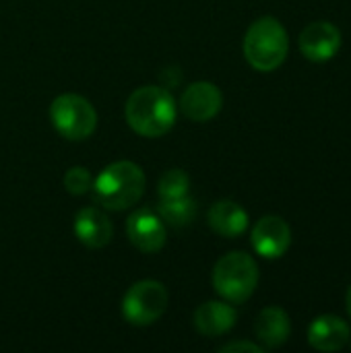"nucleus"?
Segmentation results:
<instances>
[{
	"label": "nucleus",
	"instance_id": "obj_11",
	"mask_svg": "<svg viewBox=\"0 0 351 353\" xmlns=\"http://www.w3.org/2000/svg\"><path fill=\"white\" fill-rule=\"evenodd\" d=\"M350 327L335 314L317 316L308 327V343L319 352H339L350 341Z\"/></svg>",
	"mask_w": 351,
	"mask_h": 353
},
{
	"label": "nucleus",
	"instance_id": "obj_10",
	"mask_svg": "<svg viewBox=\"0 0 351 353\" xmlns=\"http://www.w3.org/2000/svg\"><path fill=\"white\" fill-rule=\"evenodd\" d=\"M223 105V95L217 85L209 81H199L188 85L180 99L182 114L192 122H209L219 114Z\"/></svg>",
	"mask_w": 351,
	"mask_h": 353
},
{
	"label": "nucleus",
	"instance_id": "obj_9",
	"mask_svg": "<svg viewBox=\"0 0 351 353\" xmlns=\"http://www.w3.org/2000/svg\"><path fill=\"white\" fill-rule=\"evenodd\" d=\"M300 52L312 62L331 60L341 48V31L331 21H314L300 33Z\"/></svg>",
	"mask_w": 351,
	"mask_h": 353
},
{
	"label": "nucleus",
	"instance_id": "obj_19",
	"mask_svg": "<svg viewBox=\"0 0 351 353\" xmlns=\"http://www.w3.org/2000/svg\"><path fill=\"white\" fill-rule=\"evenodd\" d=\"M221 353H263V347L261 345H257V343H250V341H234V343H228V345H223Z\"/></svg>",
	"mask_w": 351,
	"mask_h": 353
},
{
	"label": "nucleus",
	"instance_id": "obj_5",
	"mask_svg": "<svg viewBox=\"0 0 351 353\" xmlns=\"http://www.w3.org/2000/svg\"><path fill=\"white\" fill-rule=\"evenodd\" d=\"M50 118L54 128L68 141H83L93 134L97 126L95 108L81 95H58L50 105Z\"/></svg>",
	"mask_w": 351,
	"mask_h": 353
},
{
	"label": "nucleus",
	"instance_id": "obj_14",
	"mask_svg": "<svg viewBox=\"0 0 351 353\" xmlns=\"http://www.w3.org/2000/svg\"><path fill=\"white\" fill-rule=\"evenodd\" d=\"M236 310L225 302H205L194 312V327L205 337H219L236 325Z\"/></svg>",
	"mask_w": 351,
	"mask_h": 353
},
{
	"label": "nucleus",
	"instance_id": "obj_21",
	"mask_svg": "<svg viewBox=\"0 0 351 353\" xmlns=\"http://www.w3.org/2000/svg\"><path fill=\"white\" fill-rule=\"evenodd\" d=\"M348 343H350V347H351V335H350V341H348Z\"/></svg>",
	"mask_w": 351,
	"mask_h": 353
},
{
	"label": "nucleus",
	"instance_id": "obj_3",
	"mask_svg": "<svg viewBox=\"0 0 351 353\" xmlns=\"http://www.w3.org/2000/svg\"><path fill=\"white\" fill-rule=\"evenodd\" d=\"M288 31L275 17H263L248 27L244 37V56L252 68L261 72L279 68L288 56Z\"/></svg>",
	"mask_w": 351,
	"mask_h": 353
},
{
	"label": "nucleus",
	"instance_id": "obj_18",
	"mask_svg": "<svg viewBox=\"0 0 351 353\" xmlns=\"http://www.w3.org/2000/svg\"><path fill=\"white\" fill-rule=\"evenodd\" d=\"M64 186L70 194H85L93 188V180L87 168H70L64 176Z\"/></svg>",
	"mask_w": 351,
	"mask_h": 353
},
{
	"label": "nucleus",
	"instance_id": "obj_8",
	"mask_svg": "<svg viewBox=\"0 0 351 353\" xmlns=\"http://www.w3.org/2000/svg\"><path fill=\"white\" fill-rule=\"evenodd\" d=\"M252 246L263 259H281L292 246V230L279 215H265L252 228Z\"/></svg>",
	"mask_w": 351,
	"mask_h": 353
},
{
	"label": "nucleus",
	"instance_id": "obj_16",
	"mask_svg": "<svg viewBox=\"0 0 351 353\" xmlns=\"http://www.w3.org/2000/svg\"><path fill=\"white\" fill-rule=\"evenodd\" d=\"M157 213L163 219V223L172 228H186L197 217V203L188 194L178 196V199H168L159 203Z\"/></svg>",
	"mask_w": 351,
	"mask_h": 353
},
{
	"label": "nucleus",
	"instance_id": "obj_17",
	"mask_svg": "<svg viewBox=\"0 0 351 353\" xmlns=\"http://www.w3.org/2000/svg\"><path fill=\"white\" fill-rule=\"evenodd\" d=\"M188 188H190L188 174L182 170H170L161 176L157 192L161 201H168V199H178V196L188 194Z\"/></svg>",
	"mask_w": 351,
	"mask_h": 353
},
{
	"label": "nucleus",
	"instance_id": "obj_13",
	"mask_svg": "<svg viewBox=\"0 0 351 353\" xmlns=\"http://www.w3.org/2000/svg\"><path fill=\"white\" fill-rule=\"evenodd\" d=\"M254 333L265 347H269V350L281 347L290 339V333H292V323H290L288 312L279 306L265 308L257 316Z\"/></svg>",
	"mask_w": 351,
	"mask_h": 353
},
{
	"label": "nucleus",
	"instance_id": "obj_15",
	"mask_svg": "<svg viewBox=\"0 0 351 353\" xmlns=\"http://www.w3.org/2000/svg\"><path fill=\"white\" fill-rule=\"evenodd\" d=\"M209 225L223 238H238L248 228V213L234 201H219L209 209Z\"/></svg>",
	"mask_w": 351,
	"mask_h": 353
},
{
	"label": "nucleus",
	"instance_id": "obj_20",
	"mask_svg": "<svg viewBox=\"0 0 351 353\" xmlns=\"http://www.w3.org/2000/svg\"><path fill=\"white\" fill-rule=\"evenodd\" d=\"M345 302H348V312H350V316H351V285H350V290H348V298H345Z\"/></svg>",
	"mask_w": 351,
	"mask_h": 353
},
{
	"label": "nucleus",
	"instance_id": "obj_12",
	"mask_svg": "<svg viewBox=\"0 0 351 353\" xmlns=\"http://www.w3.org/2000/svg\"><path fill=\"white\" fill-rule=\"evenodd\" d=\"M74 234L87 248H103L110 244L114 228L110 217L97 207H85L74 217Z\"/></svg>",
	"mask_w": 351,
	"mask_h": 353
},
{
	"label": "nucleus",
	"instance_id": "obj_6",
	"mask_svg": "<svg viewBox=\"0 0 351 353\" xmlns=\"http://www.w3.org/2000/svg\"><path fill=\"white\" fill-rule=\"evenodd\" d=\"M168 290L155 279H145L134 283L122 302V314L130 325L147 327L163 316L168 310Z\"/></svg>",
	"mask_w": 351,
	"mask_h": 353
},
{
	"label": "nucleus",
	"instance_id": "obj_7",
	"mask_svg": "<svg viewBox=\"0 0 351 353\" xmlns=\"http://www.w3.org/2000/svg\"><path fill=\"white\" fill-rule=\"evenodd\" d=\"M126 234L130 244L145 254L159 252L166 244V223L159 217V213L151 209L134 211L128 217Z\"/></svg>",
	"mask_w": 351,
	"mask_h": 353
},
{
	"label": "nucleus",
	"instance_id": "obj_2",
	"mask_svg": "<svg viewBox=\"0 0 351 353\" xmlns=\"http://www.w3.org/2000/svg\"><path fill=\"white\" fill-rule=\"evenodd\" d=\"M145 192V174L132 161L110 163L93 182L95 201L110 211H124L141 201Z\"/></svg>",
	"mask_w": 351,
	"mask_h": 353
},
{
	"label": "nucleus",
	"instance_id": "obj_4",
	"mask_svg": "<svg viewBox=\"0 0 351 353\" xmlns=\"http://www.w3.org/2000/svg\"><path fill=\"white\" fill-rule=\"evenodd\" d=\"M259 285V267L246 252H230L221 256L213 269L215 292L232 304H244Z\"/></svg>",
	"mask_w": 351,
	"mask_h": 353
},
{
	"label": "nucleus",
	"instance_id": "obj_1",
	"mask_svg": "<svg viewBox=\"0 0 351 353\" xmlns=\"http://www.w3.org/2000/svg\"><path fill=\"white\" fill-rule=\"evenodd\" d=\"M126 122L128 126L147 139L163 137L172 130L178 110L172 93L163 87L147 85L137 89L126 101Z\"/></svg>",
	"mask_w": 351,
	"mask_h": 353
}]
</instances>
